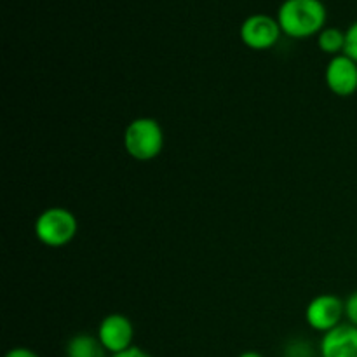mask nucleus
Returning a JSON list of instances; mask_svg holds the SVG:
<instances>
[{
  "mask_svg": "<svg viewBox=\"0 0 357 357\" xmlns=\"http://www.w3.org/2000/svg\"><path fill=\"white\" fill-rule=\"evenodd\" d=\"M275 17L289 38H307L324 30L328 10L323 0H284Z\"/></svg>",
  "mask_w": 357,
  "mask_h": 357,
  "instance_id": "obj_1",
  "label": "nucleus"
},
{
  "mask_svg": "<svg viewBox=\"0 0 357 357\" xmlns=\"http://www.w3.org/2000/svg\"><path fill=\"white\" fill-rule=\"evenodd\" d=\"M124 149L132 159L152 160L159 157L164 149V131L152 117H138L124 131Z\"/></svg>",
  "mask_w": 357,
  "mask_h": 357,
  "instance_id": "obj_2",
  "label": "nucleus"
},
{
  "mask_svg": "<svg viewBox=\"0 0 357 357\" xmlns=\"http://www.w3.org/2000/svg\"><path fill=\"white\" fill-rule=\"evenodd\" d=\"M79 223L70 209L54 206L42 211L35 220V237L47 248H63L77 236Z\"/></svg>",
  "mask_w": 357,
  "mask_h": 357,
  "instance_id": "obj_3",
  "label": "nucleus"
},
{
  "mask_svg": "<svg viewBox=\"0 0 357 357\" xmlns=\"http://www.w3.org/2000/svg\"><path fill=\"white\" fill-rule=\"evenodd\" d=\"M239 35L246 47L253 51H267L278 44L282 30L279 26L278 17H272L268 14H251L241 24Z\"/></svg>",
  "mask_w": 357,
  "mask_h": 357,
  "instance_id": "obj_4",
  "label": "nucleus"
},
{
  "mask_svg": "<svg viewBox=\"0 0 357 357\" xmlns=\"http://www.w3.org/2000/svg\"><path fill=\"white\" fill-rule=\"evenodd\" d=\"M345 316V302L335 295H319L309 302L305 309V321L314 331L328 333L340 326Z\"/></svg>",
  "mask_w": 357,
  "mask_h": 357,
  "instance_id": "obj_5",
  "label": "nucleus"
},
{
  "mask_svg": "<svg viewBox=\"0 0 357 357\" xmlns=\"http://www.w3.org/2000/svg\"><path fill=\"white\" fill-rule=\"evenodd\" d=\"M98 338L108 354H119L132 347L135 328L124 314H108L98 326Z\"/></svg>",
  "mask_w": 357,
  "mask_h": 357,
  "instance_id": "obj_6",
  "label": "nucleus"
},
{
  "mask_svg": "<svg viewBox=\"0 0 357 357\" xmlns=\"http://www.w3.org/2000/svg\"><path fill=\"white\" fill-rule=\"evenodd\" d=\"M328 89L342 98L352 96L357 91V63L345 54L333 56L326 66Z\"/></svg>",
  "mask_w": 357,
  "mask_h": 357,
  "instance_id": "obj_7",
  "label": "nucleus"
},
{
  "mask_svg": "<svg viewBox=\"0 0 357 357\" xmlns=\"http://www.w3.org/2000/svg\"><path fill=\"white\" fill-rule=\"evenodd\" d=\"M321 357H357V326L342 323L323 335L319 344Z\"/></svg>",
  "mask_w": 357,
  "mask_h": 357,
  "instance_id": "obj_8",
  "label": "nucleus"
},
{
  "mask_svg": "<svg viewBox=\"0 0 357 357\" xmlns=\"http://www.w3.org/2000/svg\"><path fill=\"white\" fill-rule=\"evenodd\" d=\"M66 357H107L100 338L89 333L73 335L65 347Z\"/></svg>",
  "mask_w": 357,
  "mask_h": 357,
  "instance_id": "obj_9",
  "label": "nucleus"
},
{
  "mask_svg": "<svg viewBox=\"0 0 357 357\" xmlns=\"http://www.w3.org/2000/svg\"><path fill=\"white\" fill-rule=\"evenodd\" d=\"M317 45L323 52L331 56L344 54L345 49V31L340 28H324L319 35H317Z\"/></svg>",
  "mask_w": 357,
  "mask_h": 357,
  "instance_id": "obj_10",
  "label": "nucleus"
},
{
  "mask_svg": "<svg viewBox=\"0 0 357 357\" xmlns=\"http://www.w3.org/2000/svg\"><path fill=\"white\" fill-rule=\"evenodd\" d=\"M344 54L349 56L351 59H354L357 63V21H354V23L345 30Z\"/></svg>",
  "mask_w": 357,
  "mask_h": 357,
  "instance_id": "obj_11",
  "label": "nucleus"
},
{
  "mask_svg": "<svg viewBox=\"0 0 357 357\" xmlns=\"http://www.w3.org/2000/svg\"><path fill=\"white\" fill-rule=\"evenodd\" d=\"M284 357H314V351L310 344L302 340H293L284 349Z\"/></svg>",
  "mask_w": 357,
  "mask_h": 357,
  "instance_id": "obj_12",
  "label": "nucleus"
},
{
  "mask_svg": "<svg viewBox=\"0 0 357 357\" xmlns=\"http://www.w3.org/2000/svg\"><path fill=\"white\" fill-rule=\"evenodd\" d=\"M345 317L349 323L357 326V289L345 300Z\"/></svg>",
  "mask_w": 357,
  "mask_h": 357,
  "instance_id": "obj_13",
  "label": "nucleus"
},
{
  "mask_svg": "<svg viewBox=\"0 0 357 357\" xmlns=\"http://www.w3.org/2000/svg\"><path fill=\"white\" fill-rule=\"evenodd\" d=\"M112 357H152V356L139 347H129L128 351L119 352V354H114Z\"/></svg>",
  "mask_w": 357,
  "mask_h": 357,
  "instance_id": "obj_14",
  "label": "nucleus"
},
{
  "mask_svg": "<svg viewBox=\"0 0 357 357\" xmlns=\"http://www.w3.org/2000/svg\"><path fill=\"white\" fill-rule=\"evenodd\" d=\"M3 357H38V356L26 347H14L10 349V351Z\"/></svg>",
  "mask_w": 357,
  "mask_h": 357,
  "instance_id": "obj_15",
  "label": "nucleus"
},
{
  "mask_svg": "<svg viewBox=\"0 0 357 357\" xmlns=\"http://www.w3.org/2000/svg\"><path fill=\"white\" fill-rule=\"evenodd\" d=\"M239 357H264L260 354V352H255V351H248V352H243Z\"/></svg>",
  "mask_w": 357,
  "mask_h": 357,
  "instance_id": "obj_16",
  "label": "nucleus"
}]
</instances>
